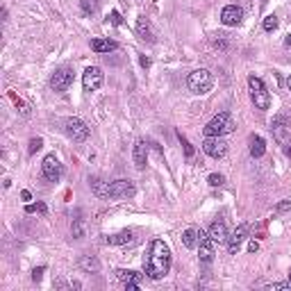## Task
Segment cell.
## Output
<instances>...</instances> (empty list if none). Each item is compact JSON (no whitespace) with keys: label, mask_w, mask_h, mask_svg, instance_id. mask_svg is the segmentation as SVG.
<instances>
[{"label":"cell","mask_w":291,"mask_h":291,"mask_svg":"<svg viewBox=\"0 0 291 291\" xmlns=\"http://www.w3.org/2000/svg\"><path fill=\"white\" fill-rule=\"evenodd\" d=\"M80 268L84 273H100V262L93 255H84V257H80Z\"/></svg>","instance_id":"cell-22"},{"label":"cell","mask_w":291,"mask_h":291,"mask_svg":"<svg viewBox=\"0 0 291 291\" xmlns=\"http://www.w3.org/2000/svg\"><path fill=\"white\" fill-rule=\"evenodd\" d=\"M141 66L148 68V66H150V59H148V57H141Z\"/></svg>","instance_id":"cell-34"},{"label":"cell","mask_w":291,"mask_h":291,"mask_svg":"<svg viewBox=\"0 0 291 291\" xmlns=\"http://www.w3.org/2000/svg\"><path fill=\"white\" fill-rule=\"evenodd\" d=\"M248 91H250V100L255 103V107H257V109H268V107H271V93H268L266 84H264L257 75L248 77Z\"/></svg>","instance_id":"cell-4"},{"label":"cell","mask_w":291,"mask_h":291,"mask_svg":"<svg viewBox=\"0 0 291 291\" xmlns=\"http://www.w3.org/2000/svg\"><path fill=\"white\" fill-rule=\"evenodd\" d=\"M132 239H134V236H132L130 230H121V232H116V234L105 236V244H109V246H125V244H130Z\"/></svg>","instance_id":"cell-18"},{"label":"cell","mask_w":291,"mask_h":291,"mask_svg":"<svg viewBox=\"0 0 291 291\" xmlns=\"http://www.w3.org/2000/svg\"><path fill=\"white\" fill-rule=\"evenodd\" d=\"M136 34H139V39L148 41V43H153V41H155V34H153V30H150V23L146 21L143 16L136 21Z\"/></svg>","instance_id":"cell-21"},{"label":"cell","mask_w":291,"mask_h":291,"mask_svg":"<svg viewBox=\"0 0 291 291\" xmlns=\"http://www.w3.org/2000/svg\"><path fill=\"white\" fill-rule=\"evenodd\" d=\"M43 271H45L43 266L34 268V271H32V280H34V282H39V280H41V275H43Z\"/></svg>","instance_id":"cell-31"},{"label":"cell","mask_w":291,"mask_h":291,"mask_svg":"<svg viewBox=\"0 0 291 291\" xmlns=\"http://www.w3.org/2000/svg\"><path fill=\"white\" fill-rule=\"evenodd\" d=\"M289 280H291V271H289Z\"/></svg>","instance_id":"cell-38"},{"label":"cell","mask_w":291,"mask_h":291,"mask_svg":"<svg viewBox=\"0 0 291 291\" xmlns=\"http://www.w3.org/2000/svg\"><path fill=\"white\" fill-rule=\"evenodd\" d=\"M241 21H244V9L236 7V5H225L221 12V23L227 27H236L241 25Z\"/></svg>","instance_id":"cell-12"},{"label":"cell","mask_w":291,"mask_h":291,"mask_svg":"<svg viewBox=\"0 0 291 291\" xmlns=\"http://www.w3.org/2000/svg\"><path fill=\"white\" fill-rule=\"evenodd\" d=\"M41 146H43V139H41V136H32V139H30V146H27V153L34 155L36 150H41Z\"/></svg>","instance_id":"cell-27"},{"label":"cell","mask_w":291,"mask_h":291,"mask_svg":"<svg viewBox=\"0 0 291 291\" xmlns=\"http://www.w3.org/2000/svg\"><path fill=\"white\" fill-rule=\"evenodd\" d=\"M198 241H200L198 227H186V230L182 232V244H184V248H198Z\"/></svg>","instance_id":"cell-20"},{"label":"cell","mask_w":291,"mask_h":291,"mask_svg":"<svg viewBox=\"0 0 291 291\" xmlns=\"http://www.w3.org/2000/svg\"><path fill=\"white\" fill-rule=\"evenodd\" d=\"M286 209H291V203L286 200V203H280L277 205V212H286Z\"/></svg>","instance_id":"cell-33"},{"label":"cell","mask_w":291,"mask_h":291,"mask_svg":"<svg viewBox=\"0 0 291 291\" xmlns=\"http://www.w3.org/2000/svg\"><path fill=\"white\" fill-rule=\"evenodd\" d=\"M114 273H116V277L121 282H125L127 291H136V289H139V284L143 282V275L136 273V271H130V268H116Z\"/></svg>","instance_id":"cell-13"},{"label":"cell","mask_w":291,"mask_h":291,"mask_svg":"<svg viewBox=\"0 0 291 291\" xmlns=\"http://www.w3.org/2000/svg\"><path fill=\"white\" fill-rule=\"evenodd\" d=\"M284 45H286V48H291V34H286V39H284Z\"/></svg>","instance_id":"cell-36"},{"label":"cell","mask_w":291,"mask_h":291,"mask_svg":"<svg viewBox=\"0 0 291 291\" xmlns=\"http://www.w3.org/2000/svg\"><path fill=\"white\" fill-rule=\"evenodd\" d=\"M25 212H27V214H32V212H41V214H43V212H45V205H43V203L27 205V207H25Z\"/></svg>","instance_id":"cell-29"},{"label":"cell","mask_w":291,"mask_h":291,"mask_svg":"<svg viewBox=\"0 0 291 291\" xmlns=\"http://www.w3.org/2000/svg\"><path fill=\"white\" fill-rule=\"evenodd\" d=\"M109 21H112L114 25H121V23H123V16H121L118 12H112V14H109Z\"/></svg>","instance_id":"cell-30"},{"label":"cell","mask_w":291,"mask_h":291,"mask_svg":"<svg viewBox=\"0 0 291 291\" xmlns=\"http://www.w3.org/2000/svg\"><path fill=\"white\" fill-rule=\"evenodd\" d=\"M286 86H289V91H291V75L286 77Z\"/></svg>","instance_id":"cell-37"},{"label":"cell","mask_w":291,"mask_h":291,"mask_svg":"<svg viewBox=\"0 0 291 291\" xmlns=\"http://www.w3.org/2000/svg\"><path fill=\"white\" fill-rule=\"evenodd\" d=\"M248 230H250L248 223H239V225H236V230L232 232L230 236H227V253H230V255H236V253H239L241 244H244L246 236H248Z\"/></svg>","instance_id":"cell-11"},{"label":"cell","mask_w":291,"mask_h":291,"mask_svg":"<svg viewBox=\"0 0 291 291\" xmlns=\"http://www.w3.org/2000/svg\"><path fill=\"white\" fill-rule=\"evenodd\" d=\"M203 150H205V155H209V157L221 159V157H225V153H227V143L221 139V136H205Z\"/></svg>","instance_id":"cell-10"},{"label":"cell","mask_w":291,"mask_h":291,"mask_svg":"<svg viewBox=\"0 0 291 291\" xmlns=\"http://www.w3.org/2000/svg\"><path fill=\"white\" fill-rule=\"evenodd\" d=\"M71 84H73V68H68V66L57 68V71L53 73V77H50V86H53L55 91H59V93L68 91Z\"/></svg>","instance_id":"cell-8"},{"label":"cell","mask_w":291,"mask_h":291,"mask_svg":"<svg viewBox=\"0 0 291 291\" xmlns=\"http://www.w3.org/2000/svg\"><path fill=\"white\" fill-rule=\"evenodd\" d=\"M207 182H209V184H212V186H221L223 182H225V177H223L221 173H212V175L207 177Z\"/></svg>","instance_id":"cell-28"},{"label":"cell","mask_w":291,"mask_h":291,"mask_svg":"<svg viewBox=\"0 0 291 291\" xmlns=\"http://www.w3.org/2000/svg\"><path fill=\"white\" fill-rule=\"evenodd\" d=\"M118 43L114 39H91V50L98 55L103 53H112V50H116Z\"/></svg>","instance_id":"cell-17"},{"label":"cell","mask_w":291,"mask_h":291,"mask_svg":"<svg viewBox=\"0 0 291 291\" xmlns=\"http://www.w3.org/2000/svg\"><path fill=\"white\" fill-rule=\"evenodd\" d=\"M289 130L291 127H286L284 123H282V118L277 116L275 121L271 123V132H273V136H275L277 141H280V143H286V136H289Z\"/></svg>","instance_id":"cell-19"},{"label":"cell","mask_w":291,"mask_h":291,"mask_svg":"<svg viewBox=\"0 0 291 291\" xmlns=\"http://www.w3.org/2000/svg\"><path fill=\"white\" fill-rule=\"evenodd\" d=\"M264 153H266V141L259 134H253L250 136V155H253V157H262Z\"/></svg>","instance_id":"cell-23"},{"label":"cell","mask_w":291,"mask_h":291,"mask_svg":"<svg viewBox=\"0 0 291 291\" xmlns=\"http://www.w3.org/2000/svg\"><path fill=\"white\" fill-rule=\"evenodd\" d=\"M136 193V186L132 180H114L109 182L107 198H132Z\"/></svg>","instance_id":"cell-7"},{"label":"cell","mask_w":291,"mask_h":291,"mask_svg":"<svg viewBox=\"0 0 291 291\" xmlns=\"http://www.w3.org/2000/svg\"><path fill=\"white\" fill-rule=\"evenodd\" d=\"M146 157H148V146H146L143 139H139L134 143V150H132V159H134L136 168H146Z\"/></svg>","instance_id":"cell-16"},{"label":"cell","mask_w":291,"mask_h":291,"mask_svg":"<svg viewBox=\"0 0 291 291\" xmlns=\"http://www.w3.org/2000/svg\"><path fill=\"white\" fill-rule=\"evenodd\" d=\"M186 86H189L191 93L205 95L212 91L214 86V75L207 71V68H198V71H191L189 77H186Z\"/></svg>","instance_id":"cell-2"},{"label":"cell","mask_w":291,"mask_h":291,"mask_svg":"<svg viewBox=\"0 0 291 291\" xmlns=\"http://www.w3.org/2000/svg\"><path fill=\"white\" fill-rule=\"evenodd\" d=\"M64 132H66L68 139L77 141V143H82V141L89 139V127H86L84 121H80V118H66L64 121Z\"/></svg>","instance_id":"cell-5"},{"label":"cell","mask_w":291,"mask_h":291,"mask_svg":"<svg viewBox=\"0 0 291 291\" xmlns=\"http://www.w3.org/2000/svg\"><path fill=\"white\" fill-rule=\"evenodd\" d=\"M143 268L150 280H162V277H166V273L171 271V248H168L166 241H162V239L150 241L148 255L143 257Z\"/></svg>","instance_id":"cell-1"},{"label":"cell","mask_w":291,"mask_h":291,"mask_svg":"<svg viewBox=\"0 0 291 291\" xmlns=\"http://www.w3.org/2000/svg\"><path fill=\"white\" fill-rule=\"evenodd\" d=\"M207 234H209V239H212L216 246L225 244L227 236H230V234H227V225H225V221H221V218H216V221L212 223V227H209Z\"/></svg>","instance_id":"cell-15"},{"label":"cell","mask_w":291,"mask_h":291,"mask_svg":"<svg viewBox=\"0 0 291 291\" xmlns=\"http://www.w3.org/2000/svg\"><path fill=\"white\" fill-rule=\"evenodd\" d=\"M41 173L48 182H59L64 175V166L59 164V159L55 155H45L43 162H41Z\"/></svg>","instance_id":"cell-6"},{"label":"cell","mask_w":291,"mask_h":291,"mask_svg":"<svg viewBox=\"0 0 291 291\" xmlns=\"http://www.w3.org/2000/svg\"><path fill=\"white\" fill-rule=\"evenodd\" d=\"M103 82H105V73L98 66H89L82 73V86H84V91H98L103 86Z\"/></svg>","instance_id":"cell-9"},{"label":"cell","mask_w":291,"mask_h":291,"mask_svg":"<svg viewBox=\"0 0 291 291\" xmlns=\"http://www.w3.org/2000/svg\"><path fill=\"white\" fill-rule=\"evenodd\" d=\"M198 257L200 262H212L214 255H216V244L209 239V234L205 230H200V241H198Z\"/></svg>","instance_id":"cell-14"},{"label":"cell","mask_w":291,"mask_h":291,"mask_svg":"<svg viewBox=\"0 0 291 291\" xmlns=\"http://www.w3.org/2000/svg\"><path fill=\"white\" fill-rule=\"evenodd\" d=\"M262 27L266 32L277 30V16H273V14H271V16H266V18H264V23H262Z\"/></svg>","instance_id":"cell-26"},{"label":"cell","mask_w":291,"mask_h":291,"mask_svg":"<svg viewBox=\"0 0 291 291\" xmlns=\"http://www.w3.org/2000/svg\"><path fill=\"white\" fill-rule=\"evenodd\" d=\"M91 189L98 198H107V191H109V182H103V180H93L91 182Z\"/></svg>","instance_id":"cell-24"},{"label":"cell","mask_w":291,"mask_h":291,"mask_svg":"<svg viewBox=\"0 0 291 291\" xmlns=\"http://www.w3.org/2000/svg\"><path fill=\"white\" fill-rule=\"evenodd\" d=\"M257 250H259V244H257V241H250V244H248V253H257Z\"/></svg>","instance_id":"cell-32"},{"label":"cell","mask_w":291,"mask_h":291,"mask_svg":"<svg viewBox=\"0 0 291 291\" xmlns=\"http://www.w3.org/2000/svg\"><path fill=\"white\" fill-rule=\"evenodd\" d=\"M21 198H23V200H30L32 193H30V191H21Z\"/></svg>","instance_id":"cell-35"},{"label":"cell","mask_w":291,"mask_h":291,"mask_svg":"<svg viewBox=\"0 0 291 291\" xmlns=\"http://www.w3.org/2000/svg\"><path fill=\"white\" fill-rule=\"evenodd\" d=\"M234 127H236V123H234V118H232V114L230 112H221V114H216L207 125H205V136L230 134V132H234Z\"/></svg>","instance_id":"cell-3"},{"label":"cell","mask_w":291,"mask_h":291,"mask_svg":"<svg viewBox=\"0 0 291 291\" xmlns=\"http://www.w3.org/2000/svg\"><path fill=\"white\" fill-rule=\"evenodd\" d=\"M177 139H180V143H182V148H184V155H186V159H193L196 157V150H193V146L189 143V139H186L184 134H182V132H177Z\"/></svg>","instance_id":"cell-25"}]
</instances>
